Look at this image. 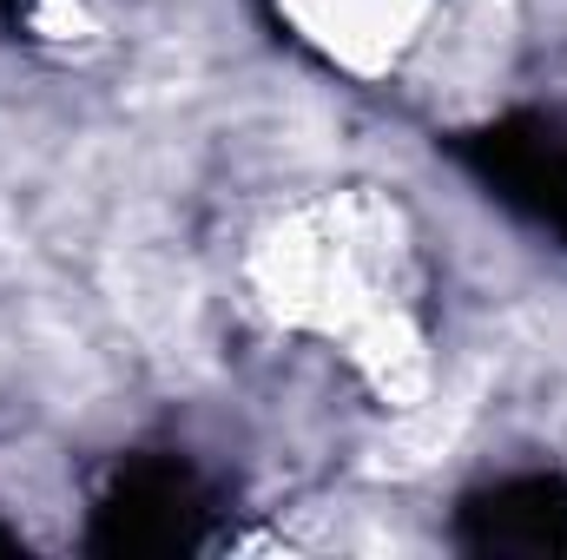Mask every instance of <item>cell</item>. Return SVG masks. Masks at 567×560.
I'll return each mask as SVG.
<instances>
[{"instance_id": "cell-1", "label": "cell", "mask_w": 567, "mask_h": 560, "mask_svg": "<svg viewBox=\"0 0 567 560\" xmlns=\"http://www.w3.org/2000/svg\"><path fill=\"white\" fill-rule=\"evenodd\" d=\"M278 13L330 66L357 80H383L410 53H423L435 0H278Z\"/></svg>"}]
</instances>
